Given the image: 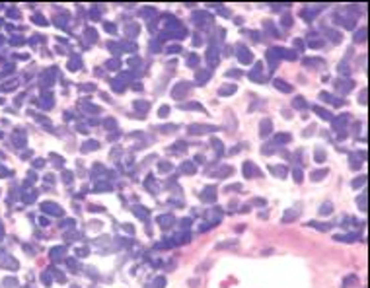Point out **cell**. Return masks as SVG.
<instances>
[{"mask_svg":"<svg viewBox=\"0 0 370 288\" xmlns=\"http://www.w3.org/2000/svg\"><path fill=\"white\" fill-rule=\"evenodd\" d=\"M238 58H240V62H244V64H249V62L253 61V55H251V51H249L248 47L240 45V47H238Z\"/></svg>","mask_w":370,"mask_h":288,"instance_id":"cell-1","label":"cell"},{"mask_svg":"<svg viewBox=\"0 0 370 288\" xmlns=\"http://www.w3.org/2000/svg\"><path fill=\"white\" fill-rule=\"evenodd\" d=\"M189 88H191V84H189V82H179V84L171 90V98H176V99L183 98V94H185V92H189Z\"/></svg>","mask_w":370,"mask_h":288,"instance_id":"cell-2","label":"cell"},{"mask_svg":"<svg viewBox=\"0 0 370 288\" xmlns=\"http://www.w3.org/2000/svg\"><path fill=\"white\" fill-rule=\"evenodd\" d=\"M244 175L245 177H251V175H261V171L255 167V164L253 162H245L244 164Z\"/></svg>","mask_w":370,"mask_h":288,"instance_id":"cell-3","label":"cell"},{"mask_svg":"<svg viewBox=\"0 0 370 288\" xmlns=\"http://www.w3.org/2000/svg\"><path fill=\"white\" fill-rule=\"evenodd\" d=\"M216 189L214 187H207L205 191H203V195H201V199H203V201H205V203H214L216 201Z\"/></svg>","mask_w":370,"mask_h":288,"instance_id":"cell-4","label":"cell"},{"mask_svg":"<svg viewBox=\"0 0 370 288\" xmlns=\"http://www.w3.org/2000/svg\"><path fill=\"white\" fill-rule=\"evenodd\" d=\"M205 130H216L214 127H203V125H191L187 132L189 135H205Z\"/></svg>","mask_w":370,"mask_h":288,"instance_id":"cell-5","label":"cell"},{"mask_svg":"<svg viewBox=\"0 0 370 288\" xmlns=\"http://www.w3.org/2000/svg\"><path fill=\"white\" fill-rule=\"evenodd\" d=\"M335 86H337V90H339V92L347 94V92H349L351 88H353V82H351V80H337Z\"/></svg>","mask_w":370,"mask_h":288,"instance_id":"cell-6","label":"cell"},{"mask_svg":"<svg viewBox=\"0 0 370 288\" xmlns=\"http://www.w3.org/2000/svg\"><path fill=\"white\" fill-rule=\"evenodd\" d=\"M271 129H273V123L269 121V119H263L261 121V136H269L271 135Z\"/></svg>","mask_w":370,"mask_h":288,"instance_id":"cell-7","label":"cell"},{"mask_svg":"<svg viewBox=\"0 0 370 288\" xmlns=\"http://www.w3.org/2000/svg\"><path fill=\"white\" fill-rule=\"evenodd\" d=\"M216 53H218V49H216V47H210V49L207 51V61H208V64H210V66H214L216 62H218V58H216Z\"/></svg>","mask_w":370,"mask_h":288,"instance_id":"cell-8","label":"cell"},{"mask_svg":"<svg viewBox=\"0 0 370 288\" xmlns=\"http://www.w3.org/2000/svg\"><path fill=\"white\" fill-rule=\"evenodd\" d=\"M236 90H238V88L234 84H224L222 88H218V95H232Z\"/></svg>","mask_w":370,"mask_h":288,"instance_id":"cell-9","label":"cell"},{"mask_svg":"<svg viewBox=\"0 0 370 288\" xmlns=\"http://www.w3.org/2000/svg\"><path fill=\"white\" fill-rule=\"evenodd\" d=\"M275 88H277V90H281V92H286V94L292 92V86L286 84L285 80H275Z\"/></svg>","mask_w":370,"mask_h":288,"instance_id":"cell-10","label":"cell"},{"mask_svg":"<svg viewBox=\"0 0 370 288\" xmlns=\"http://www.w3.org/2000/svg\"><path fill=\"white\" fill-rule=\"evenodd\" d=\"M210 78V70H199L197 72V84H205Z\"/></svg>","mask_w":370,"mask_h":288,"instance_id":"cell-11","label":"cell"},{"mask_svg":"<svg viewBox=\"0 0 370 288\" xmlns=\"http://www.w3.org/2000/svg\"><path fill=\"white\" fill-rule=\"evenodd\" d=\"M312 109H314V113H317L322 119H331V113L327 111V109H323V107H320V105H314Z\"/></svg>","mask_w":370,"mask_h":288,"instance_id":"cell-12","label":"cell"},{"mask_svg":"<svg viewBox=\"0 0 370 288\" xmlns=\"http://www.w3.org/2000/svg\"><path fill=\"white\" fill-rule=\"evenodd\" d=\"M158 222L162 224V228H170V224L173 222V216H171V214H164V216H158Z\"/></svg>","mask_w":370,"mask_h":288,"instance_id":"cell-13","label":"cell"},{"mask_svg":"<svg viewBox=\"0 0 370 288\" xmlns=\"http://www.w3.org/2000/svg\"><path fill=\"white\" fill-rule=\"evenodd\" d=\"M99 144L96 142V140H88V142L82 144V152H90V150H98Z\"/></svg>","mask_w":370,"mask_h":288,"instance_id":"cell-14","label":"cell"},{"mask_svg":"<svg viewBox=\"0 0 370 288\" xmlns=\"http://www.w3.org/2000/svg\"><path fill=\"white\" fill-rule=\"evenodd\" d=\"M135 214H136V216H139V218H142V220H148V216H150V214H148V210L146 208H144V206H135Z\"/></svg>","mask_w":370,"mask_h":288,"instance_id":"cell-15","label":"cell"},{"mask_svg":"<svg viewBox=\"0 0 370 288\" xmlns=\"http://www.w3.org/2000/svg\"><path fill=\"white\" fill-rule=\"evenodd\" d=\"M43 210L51 212V214H61V208L57 204H53V203H45V204H43Z\"/></svg>","mask_w":370,"mask_h":288,"instance_id":"cell-16","label":"cell"},{"mask_svg":"<svg viewBox=\"0 0 370 288\" xmlns=\"http://www.w3.org/2000/svg\"><path fill=\"white\" fill-rule=\"evenodd\" d=\"M135 107H136V109H139V111H140V113H146L150 105H148V103H146V101H135Z\"/></svg>","mask_w":370,"mask_h":288,"instance_id":"cell-17","label":"cell"},{"mask_svg":"<svg viewBox=\"0 0 370 288\" xmlns=\"http://www.w3.org/2000/svg\"><path fill=\"white\" fill-rule=\"evenodd\" d=\"M181 171L183 173H195V166L191 164V162H185V164L181 166Z\"/></svg>","mask_w":370,"mask_h":288,"instance_id":"cell-18","label":"cell"},{"mask_svg":"<svg viewBox=\"0 0 370 288\" xmlns=\"http://www.w3.org/2000/svg\"><path fill=\"white\" fill-rule=\"evenodd\" d=\"M333 212V204L331 203H325L320 206V214H331Z\"/></svg>","mask_w":370,"mask_h":288,"instance_id":"cell-19","label":"cell"},{"mask_svg":"<svg viewBox=\"0 0 370 288\" xmlns=\"http://www.w3.org/2000/svg\"><path fill=\"white\" fill-rule=\"evenodd\" d=\"M292 107H294V109H304V107H306V103H304V98H300V95H298V98L292 101Z\"/></svg>","mask_w":370,"mask_h":288,"instance_id":"cell-20","label":"cell"},{"mask_svg":"<svg viewBox=\"0 0 370 288\" xmlns=\"http://www.w3.org/2000/svg\"><path fill=\"white\" fill-rule=\"evenodd\" d=\"M364 37H366V29H364V27H362L360 31L354 33V41H357V43H362V41H364Z\"/></svg>","mask_w":370,"mask_h":288,"instance_id":"cell-21","label":"cell"},{"mask_svg":"<svg viewBox=\"0 0 370 288\" xmlns=\"http://www.w3.org/2000/svg\"><path fill=\"white\" fill-rule=\"evenodd\" d=\"M325 175H327V169H320V171H314V173H312V179H314V181H320L322 177H325Z\"/></svg>","mask_w":370,"mask_h":288,"instance_id":"cell-22","label":"cell"},{"mask_svg":"<svg viewBox=\"0 0 370 288\" xmlns=\"http://www.w3.org/2000/svg\"><path fill=\"white\" fill-rule=\"evenodd\" d=\"M139 29H140L139 25H127V27H125V31H127V33L130 35V37H135V35L139 33Z\"/></svg>","mask_w":370,"mask_h":288,"instance_id":"cell-23","label":"cell"},{"mask_svg":"<svg viewBox=\"0 0 370 288\" xmlns=\"http://www.w3.org/2000/svg\"><path fill=\"white\" fill-rule=\"evenodd\" d=\"M210 144H212V146H214V150H216V152H218V154H222V148H224V146H222V142H220V140H216V138H212V140H210Z\"/></svg>","mask_w":370,"mask_h":288,"instance_id":"cell-24","label":"cell"},{"mask_svg":"<svg viewBox=\"0 0 370 288\" xmlns=\"http://www.w3.org/2000/svg\"><path fill=\"white\" fill-rule=\"evenodd\" d=\"M308 226H314V228H317V230H322V232L329 230V224H320V222H310Z\"/></svg>","mask_w":370,"mask_h":288,"instance_id":"cell-25","label":"cell"},{"mask_svg":"<svg viewBox=\"0 0 370 288\" xmlns=\"http://www.w3.org/2000/svg\"><path fill=\"white\" fill-rule=\"evenodd\" d=\"M199 64V57L197 55H191L189 58H187V66H197Z\"/></svg>","mask_w":370,"mask_h":288,"instance_id":"cell-26","label":"cell"},{"mask_svg":"<svg viewBox=\"0 0 370 288\" xmlns=\"http://www.w3.org/2000/svg\"><path fill=\"white\" fill-rule=\"evenodd\" d=\"M158 169H160V171H170V169H171V164H170V162H160Z\"/></svg>","mask_w":370,"mask_h":288,"instance_id":"cell-27","label":"cell"},{"mask_svg":"<svg viewBox=\"0 0 370 288\" xmlns=\"http://www.w3.org/2000/svg\"><path fill=\"white\" fill-rule=\"evenodd\" d=\"M325 160V152L322 150V148H317L316 150V162H323Z\"/></svg>","mask_w":370,"mask_h":288,"instance_id":"cell-28","label":"cell"},{"mask_svg":"<svg viewBox=\"0 0 370 288\" xmlns=\"http://www.w3.org/2000/svg\"><path fill=\"white\" fill-rule=\"evenodd\" d=\"M154 286H156V288H164V286H166V278H164V277H158V278L154 280Z\"/></svg>","mask_w":370,"mask_h":288,"instance_id":"cell-29","label":"cell"},{"mask_svg":"<svg viewBox=\"0 0 370 288\" xmlns=\"http://www.w3.org/2000/svg\"><path fill=\"white\" fill-rule=\"evenodd\" d=\"M86 35H88V37H90V41H96V39H98V33L94 31V29H90V27L86 29Z\"/></svg>","mask_w":370,"mask_h":288,"instance_id":"cell-30","label":"cell"},{"mask_svg":"<svg viewBox=\"0 0 370 288\" xmlns=\"http://www.w3.org/2000/svg\"><path fill=\"white\" fill-rule=\"evenodd\" d=\"M113 92L121 94V92H125V88H123V84H121V82H113Z\"/></svg>","mask_w":370,"mask_h":288,"instance_id":"cell-31","label":"cell"},{"mask_svg":"<svg viewBox=\"0 0 370 288\" xmlns=\"http://www.w3.org/2000/svg\"><path fill=\"white\" fill-rule=\"evenodd\" d=\"M168 113H170V107L168 105H162L160 107V117H168Z\"/></svg>","mask_w":370,"mask_h":288,"instance_id":"cell-32","label":"cell"},{"mask_svg":"<svg viewBox=\"0 0 370 288\" xmlns=\"http://www.w3.org/2000/svg\"><path fill=\"white\" fill-rule=\"evenodd\" d=\"M296 216V212H286L285 214V218H282V222H290V220H292Z\"/></svg>","mask_w":370,"mask_h":288,"instance_id":"cell-33","label":"cell"},{"mask_svg":"<svg viewBox=\"0 0 370 288\" xmlns=\"http://www.w3.org/2000/svg\"><path fill=\"white\" fill-rule=\"evenodd\" d=\"M290 140V135H279L277 136V142H288Z\"/></svg>","mask_w":370,"mask_h":288,"instance_id":"cell-34","label":"cell"},{"mask_svg":"<svg viewBox=\"0 0 370 288\" xmlns=\"http://www.w3.org/2000/svg\"><path fill=\"white\" fill-rule=\"evenodd\" d=\"M294 181H296V183L302 181V171H300V169H294Z\"/></svg>","mask_w":370,"mask_h":288,"instance_id":"cell-35","label":"cell"},{"mask_svg":"<svg viewBox=\"0 0 370 288\" xmlns=\"http://www.w3.org/2000/svg\"><path fill=\"white\" fill-rule=\"evenodd\" d=\"M364 179H366V177H359L357 181H353V187H360V185H364Z\"/></svg>","mask_w":370,"mask_h":288,"instance_id":"cell-36","label":"cell"},{"mask_svg":"<svg viewBox=\"0 0 370 288\" xmlns=\"http://www.w3.org/2000/svg\"><path fill=\"white\" fill-rule=\"evenodd\" d=\"M320 99L327 103V101H331V95H329V94H325V92H322V94H320Z\"/></svg>","mask_w":370,"mask_h":288,"instance_id":"cell-37","label":"cell"},{"mask_svg":"<svg viewBox=\"0 0 370 288\" xmlns=\"http://www.w3.org/2000/svg\"><path fill=\"white\" fill-rule=\"evenodd\" d=\"M360 210H366V195H360Z\"/></svg>","mask_w":370,"mask_h":288,"instance_id":"cell-38","label":"cell"},{"mask_svg":"<svg viewBox=\"0 0 370 288\" xmlns=\"http://www.w3.org/2000/svg\"><path fill=\"white\" fill-rule=\"evenodd\" d=\"M123 230H125L127 234H135V228L130 226V224H123Z\"/></svg>","mask_w":370,"mask_h":288,"instance_id":"cell-39","label":"cell"},{"mask_svg":"<svg viewBox=\"0 0 370 288\" xmlns=\"http://www.w3.org/2000/svg\"><path fill=\"white\" fill-rule=\"evenodd\" d=\"M107 66H109V68H119V61H109V62H107Z\"/></svg>","mask_w":370,"mask_h":288,"instance_id":"cell-40","label":"cell"},{"mask_svg":"<svg viewBox=\"0 0 370 288\" xmlns=\"http://www.w3.org/2000/svg\"><path fill=\"white\" fill-rule=\"evenodd\" d=\"M80 90H84V92H92V90H94V86H92V84H82V86H80Z\"/></svg>","mask_w":370,"mask_h":288,"instance_id":"cell-41","label":"cell"},{"mask_svg":"<svg viewBox=\"0 0 370 288\" xmlns=\"http://www.w3.org/2000/svg\"><path fill=\"white\" fill-rule=\"evenodd\" d=\"M290 21H292V20H290V16H286L285 20H282V25H285V27H290Z\"/></svg>","mask_w":370,"mask_h":288,"instance_id":"cell-42","label":"cell"},{"mask_svg":"<svg viewBox=\"0 0 370 288\" xmlns=\"http://www.w3.org/2000/svg\"><path fill=\"white\" fill-rule=\"evenodd\" d=\"M105 29H107L109 33H115V25H113V24H105Z\"/></svg>","mask_w":370,"mask_h":288,"instance_id":"cell-43","label":"cell"},{"mask_svg":"<svg viewBox=\"0 0 370 288\" xmlns=\"http://www.w3.org/2000/svg\"><path fill=\"white\" fill-rule=\"evenodd\" d=\"M226 76H236V78H238V76H240V72H238V70H228Z\"/></svg>","mask_w":370,"mask_h":288,"instance_id":"cell-44","label":"cell"},{"mask_svg":"<svg viewBox=\"0 0 370 288\" xmlns=\"http://www.w3.org/2000/svg\"><path fill=\"white\" fill-rule=\"evenodd\" d=\"M181 51V47H177V45H173V47H170V53H179Z\"/></svg>","mask_w":370,"mask_h":288,"instance_id":"cell-45","label":"cell"},{"mask_svg":"<svg viewBox=\"0 0 370 288\" xmlns=\"http://www.w3.org/2000/svg\"><path fill=\"white\" fill-rule=\"evenodd\" d=\"M294 47H298L300 51L304 49V45H302V41H300V39H296V41H294Z\"/></svg>","mask_w":370,"mask_h":288,"instance_id":"cell-46","label":"cell"},{"mask_svg":"<svg viewBox=\"0 0 370 288\" xmlns=\"http://www.w3.org/2000/svg\"><path fill=\"white\" fill-rule=\"evenodd\" d=\"M364 99H366V90H362V94H360V103H366Z\"/></svg>","mask_w":370,"mask_h":288,"instance_id":"cell-47","label":"cell"},{"mask_svg":"<svg viewBox=\"0 0 370 288\" xmlns=\"http://www.w3.org/2000/svg\"><path fill=\"white\" fill-rule=\"evenodd\" d=\"M115 125H117V123H115L113 119H109V121H105V127H115Z\"/></svg>","mask_w":370,"mask_h":288,"instance_id":"cell-48","label":"cell"},{"mask_svg":"<svg viewBox=\"0 0 370 288\" xmlns=\"http://www.w3.org/2000/svg\"><path fill=\"white\" fill-rule=\"evenodd\" d=\"M253 203H255V204H265L263 199H253Z\"/></svg>","mask_w":370,"mask_h":288,"instance_id":"cell-49","label":"cell"}]
</instances>
